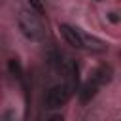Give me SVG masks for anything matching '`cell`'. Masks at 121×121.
Masks as SVG:
<instances>
[{
	"label": "cell",
	"mask_w": 121,
	"mask_h": 121,
	"mask_svg": "<svg viewBox=\"0 0 121 121\" xmlns=\"http://www.w3.org/2000/svg\"><path fill=\"white\" fill-rule=\"evenodd\" d=\"M60 34L76 49H91V51H104L106 49V43L102 40L89 36V34H85L79 28H74L70 25H60Z\"/></svg>",
	"instance_id": "6da1fadb"
},
{
	"label": "cell",
	"mask_w": 121,
	"mask_h": 121,
	"mask_svg": "<svg viewBox=\"0 0 121 121\" xmlns=\"http://www.w3.org/2000/svg\"><path fill=\"white\" fill-rule=\"evenodd\" d=\"M17 23H19V28L23 30V34L34 42H40L43 38V26H42V21L38 19V15L34 11H19L17 15Z\"/></svg>",
	"instance_id": "7a4b0ae2"
},
{
	"label": "cell",
	"mask_w": 121,
	"mask_h": 121,
	"mask_svg": "<svg viewBox=\"0 0 121 121\" xmlns=\"http://www.w3.org/2000/svg\"><path fill=\"white\" fill-rule=\"evenodd\" d=\"M72 96V85L70 83H60V85H55L47 91L45 95V106L55 110V108H60L64 106Z\"/></svg>",
	"instance_id": "3957f363"
},
{
	"label": "cell",
	"mask_w": 121,
	"mask_h": 121,
	"mask_svg": "<svg viewBox=\"0 0 121 121\" xmlns=\"http://www.w3.org/2000/svg\"><path fill=\"white\" fill-rule=\"evenodd\" d=\"M112 76H113L112 66H110V64H100V66H96V68L93 70V74H91L89 79H93L96 85L102 87V85H106V83L112 81Z\"/></svg>",
	"instance_id": "277c9868"
},
{
	"label": "cell",
	"mask_w": 121,
	"mask_h": 121,
	"mask_svg": "<svg viewBox=\"0 0 121 121\" xmlns=\"http://www.w3.org/2000/svg\"><path fill=\"white\" fill-rule=\"evenodd\" d=\"M98 87L100 85H96L93 79H89L83 87H81V91H79V98H81V102H89L95 95H96V91H98Z\"/></svg>",
	"instance_id": "5b68a950"
},
{
	"label": "cell",
	"mask_w": 121,
	"mask_h": 121,
	"mask_svg": "<svg viewBox=\"0 0 121 121\" xmlns=\"http://www.w3.org/2000/svg\"><path fill=\"white\" fill-rule=\"evenodd\" d=\"M47 121H64V119H62L60 115H51V117H49Z\"/></svg>",
	"instance_id": "8992f818"
},
{
	"label": "cell",
	"mask_w": 121,
	"mask_h": 121,
	"mask_svg": "<svg viewBox=\"0 0 121 121\" xmlns=\"http://www.w3.org/2000/svg\"><path fill=\"white\" fill-rule=\"evenodd\" d=\"M119 57H121V51H119Z\"/></svg>",
	"instance_id": "52a82bcc"
},
{
	"label": "cell",
	"mask_w": 121,
	"mask_h": 121,
	"mask_svg": "<svg viewBox=\"0 0 121 121\" xmlns=\"http://www.w3.org/2000/svg\"><path fill=\"white\" fill-rule=\"evenodd\" d=\"M96 2H100V0H96Z\"/></svg>",
	"instance_id": "ba28073f"
}]
</instances>
